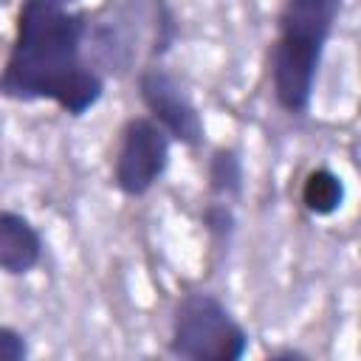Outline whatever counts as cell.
Returning a JSON list of instances; mask_svg holds the SVG:
<instances>
[{
    "instance_id": "11",
    "label": "cell",
    "mask_w": 361,
    "mask_h": 361,
    "mask_svg": "<svg viewBox=\"0 0 361 361\" xmlns=\"http://www.w3.org/2000/svg\"><path fill=\"white\" fill-rule=\"evenodd\" d=\"M25 355H28L25 336L11 324H0V361H23Z\"/></svg>"
},
{
    "instance_id": "8",
    "label": "cell",
    "mask_w": 361,
    "mask_h": 361,
    "mask_svg": "<svg viewBox=\"0 0 361 361\" xmlns=\"http://www.w3.org/2000/svg\"><path fill=\"white\" fill-rule=\"evenodd\" d=\"M344 197H347L344 180L330 166H313L302 178L299 203L313 217H330V214H336L344 206Z\"/></svg>"
},
{
    "instance_id": "10",
    "label": "cell",
    "mask_w": 361,
    "mask_h": 361,
    "mask_svg": "<svg viewBox=\"0 0 361 361\" xmlns=\"http://www.w3.org/2000/svg\"><path fill=\"white\" fill-rule=\"evenodd\" d=\"M200 220H203V228L209 234V240L214 243L217 251H226L234 231H237V212H234V203L228 200H214L209 197V203L203 206L200 212Z\"/></svg>"
},
{
    "instance_id": "7",
    "label": "cell",
    "mask_w": 361,
    "mask_h": 361,
    "mask_svg": "<svg viewBox=\"0 0 361 361\" xmlns=\"http://www.w3.org/2000/svg\"><path fill=\"white\" fill-rule=\"evenodd\" d=\"M42 234L39 228L14 209H0V274L25 276L42 262Z\"/></svg>"
},
{
    "instance_id": "4",
    "label": "cell",
    "mask_w": 361,
    "mask_h": 361,
    "mask_svg": "<svg viewBox=\"0 0 361 361\" xmlns=\"http://www.w3.org/2000/svg\"><path fill=\"white\" fill-rule=\"evenodd\" d=\"M248 338L217 293L189 290L172 307L166 350L186 361H240L248 353Z\"/></svg>"
},
{
    "instance_id": "1",
    "label": "cell",
    "mask_w": 361,
    "mask_h": 361,
    "mask_svg": "<svg viewBox=\"0 0 361 361\" xmlns=\"http://www.w3.org/2000/svg\"><path fill=\"white\" fill-rule=\"evenodd\" d=\"M82 0H20L14 34L0 65V99L48 102L82 118L104 96V76L87 59Z\"/></svg>"
},
{
    "instance_id": "6",
    "label": "cell",
    "mask_w": 361,
    "mask_h": 361,
    "mask_svg": "<svg viewBox=\"0 0 361 361\" xmlns=\"http://www.w3.org/2000/svg\"><path fill=\"white\" fill-rule=\"evenodd\" d=\"M135 85L147 116L166 130L172 144L195 149L206 141V124L197 104L192 102L186 85L164 62H144L135 71Z\"/></svg>"
},
{
    "instance_id": "5",
    "label": "cell",
    "mask_w": 361,
    "mask_h": 361,
    "mask_svg": "<svg viewBox=\"0 0 361 361\" xmlns=\"http://www.w3.org/2000/svg\"><path fill=\"white\" fill-rule=\"evenodd\" d=\"M172 161V138L149 116H130L116 135L110 180L124 197H144Z\"/></svg>"
},
{
    "instance_id": "2",
    "label": "cell",
    "mask_w": 361,
    "mask_h": 361,
    "mask_svg": "<svg viewBox=\"0 0 361 361\" xmlns=\"http://www.w3.org/2000/svg\"><path fill=\"white\" fill-rule=\"evenodd\" d=\"M341 6L344 0H282L268 48V82L285 116H307Z\"/></svg>"
},
{
    "instance_id": "3",
    "label": "cell",
    "mask_w": 361,
    "mask_h": 361,
    "mask_svg": "<svg viewBox=\"0 0 361 361\" xmlns=\"http://www.w3.org/2000/svg\"><path fill=\"white\" fill-rule=\"evenodd\" d=\"M178 17L166 0H121L87 17V59L107 79L135 71L138 54L161 62L178 42Z\"/></svg>"
},
{
    "instance_id": "9",
    "label": "cell",
    "mask_w": 361,
    "mask_h": 361,
    "mask_svg": "<svg viewBox=\"0 0 361 361\" xmlns=\"http://www.w3.org/2000/svg\"><path fill=\"white\" fill-rule=\"evenodd\" d=\"M245 186V166L243 155L234 147H214L206 161V189L214 200L237 203Z\"/></svg>"
}]
</instances>
